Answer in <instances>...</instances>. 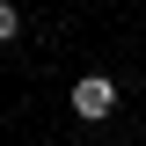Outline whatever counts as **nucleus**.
<instances>
[{
	"instance_id": "1",
	"label": "nucleus",
	"mask_w": 146,
	"mask_h": 146,
	"mask_svg": "<svg viewBox=\"0 0 146 146\" xmlns=\"http://www.w3.org/2000/svg\"><path fill=\"white\" fill-rule=\"evenodd\" d=\"M110 110H117V80H102V73H80V80H73V117H80V124H102Z\"/></svg>"
},
{
	"instance_id": "2",
	"label": "nucleus",
	"mask_w": 146,
	"mask_h": 146,
	"mask_svg": "<svg viewBox=\"0 0 146 146\" xmlns=\"http://www.w3.org/2000/svg\"><path fill=\"white\" fill-rule=\"evenodd\" d=\"M15 36H22V7H15V0H0V44H15Z\"/></svg>"
}]
</instances>
